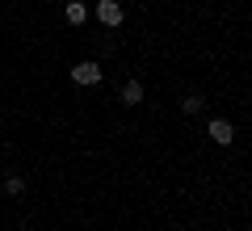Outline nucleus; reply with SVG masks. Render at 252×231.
I'll list each match as a JSON object with an SVG mask.
<instances>
[{
	"mask_svg": "<svg viewBox=\"0 0 252 231\" xmlns=\"http://www.w3.org/2000/svg\"><path fill=\"white\" fill-rule=\"evenodd\" d=\"M93 17H97V21H101L105 30H118V26L126 21V9L118 4V0H97V9H93Z\"/></svg>",
	"mask_w": 252,
	"mask_h": 231,
	"instance_id": "nucleus-1",
	"label": "nucleus"
},
{
	"mask_svg": "<svg viewBox=\"0 0 252 231\" xmlns=\"http://www.w3.org/2000/svg\"><path fill=\"white\" fill-rule=\"evenodd\" d=\"M101 63H93V59H84V63H76L72 67V84H80V89H97L101 84Z\"/></svg>",
	"mask_w": 252,
	"mask_h": 231,
	"instance_id": "nucleus-2",
	"label": "nucleus"
},
{
	"mask_svg": "<svg viewBox=\"0 0 252 231\" xmlns=\"http://www.w3.org/2000/svg\"><path fill=\"white\" fill-rule=\"evenodd\" d=\"M210 143H219V147H231L235 143V126L227 122V118H210Z\"/></svg>",
	"mask_w": 252,
	"mask_h": 231,
	"instance_id": "nucleus-3",
	"label": "nucleus"
},
{
	"mask_svg": "<svg viewBox=\"0 0 252 231\" xmlns=\"http://www.w3.org/2000/svg\"><path fill=\"white\" fill-rule=\"evenodd\" d=\"M118 97H122V105H139L143 101V80H126Z\"/></svg>",
	"mask_w": 252,
	"mask_h": 231,
	"instance_id": "nucleus-4",
	"label": "nucleus"
},
{
	"mask_svg": "<svg viewBox=\"0 0 252 231\" xmlns=\"http://www.w3.org/2000/svg\"><path fill=\"white\" fill-rule=\"evenodd\" d=\"M63 17L72 21V26H84V21H89V9H84L80 0H67V9H63Z\"/></svg>",
	"mask_w": 252,
	"mask_h": 231,
	"instance_id": "nucleus-5",
	"label": "nucleus"
},
{
	"mask_svg": "<svg viewBox=\"0 0 252 231\" xmlns=\"http://www.w3.org/2000/svg\"><path fill=\"white\" fill-rule=\"evenodd\" d=\"M202 105H206V97H198V93H189V97L181 101V109H185V114H202Z\"/></svg>",
	"mask_w": 252,
	"mask_h": 231,
	"instance_id": "nucleus-6",
	"label": "nucleus"
},
{
	"mask_svg": "<svg viewBox=\"0 0 252 231\" xmlns=\"http://www.w3.org/2000/svg\"><path fill=\"white\" fill-rule=\"evenodd\" d=\"M4 194H9V198H21V194H26V181H21V177H9V181H4Z\"/></svg>",
	"mask_w": 252,
	"mask_h": 231,
	"instance_id": "nucleus-7",
	"label": "nucleus"
}]
</instances>
